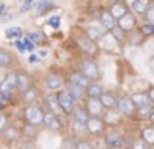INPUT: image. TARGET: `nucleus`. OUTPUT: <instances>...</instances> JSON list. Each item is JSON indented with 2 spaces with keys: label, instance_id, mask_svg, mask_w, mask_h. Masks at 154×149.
<instances>
[{
  "label": "nucleus",
  "instance_id": "e433bc0d",
  "mask_svg": "<svg viewBox=\"0 0 154 149\" xmlns=\"http://www.w3.org/2000/svg\"><path fill=\"white\" fill-rule=\"evenodd\" d=\"M75 149H93L90 144V141H86V139H80V141L75 144Z\"/></svg>",
  "mask_w": 154,
  "mask_h": 149
},
{
  "label": "nucleus",
  "instance_id": "de8ad7c7",
  "mask_svg": "<svg viewBox=\"0 0 154 149\" xmlns=\"http://www.w3.org/2000/svg\"><path fill=\"white\" fill-rule=\"evenodd\" d=\"M141 38H131V45H139Z\"/></svg>",
  "mask_w": 154,
  "mask_h": 149
},
{
  "label": "nucleus",
  "instance_id": "f257e3e1",
  "mask_svg": "<svg viewBox=\"0 0 154 149\" xmlns=\"http://www.w3.org/2000/svg\"><path fill=\"white\" fill-rule=\"evenodd\" d=\"M57 98H58V103H60L61 109H63L65 114H71L75 111V104H76V99L70 95L68 89H61V91L57 93Z\"/></svg>",
  "mask_w": 154,
  "mask_h": 149
},
{
  "label": "nucleus",
  "instance_id": "f8f14e48",
  "mask_svg": "<svg viewBox=\"0 0 154 149\" xmlns=\"http://www.w3.org/2000/svg\"><path fill=\"white\" fill-rule=\"evenodd\" d=\"M45 104H47L48 111L53 113V114H57V116L65 114L63 109H61V106H60V103H58L57 95H55V96H47V99H45Z\"/></svg>",
  "mask_w": 154,
  "mask_h": 149
},
{
  "label": "nucleus",
  "instance_id": "dca6fc26",
  "mask_svg": "<svg viewBox=\"0 0 154 149\" xmlns=\"http://www.w3.org/2000/svg\"><path fill=\"white\" fill-rule=\"evenodd\" d=\"M131 99H133V103H134V106H136V109L146 108V106H149V103H151L149 95H147V93H134V95L131 96Z\"/></svg>",
  "mask_w": 154,
  "mask_h": 149
},
{
  "label": "nucleus",
  "instance_id": "f704fd0d",
  "mask_svg": "<svg viewBox=\"0 0 154 149\" xmlns=\"http://www.w3.org/2000/svg\"><path fill=\"white\" fill-rule=\"evenodd\" d=\"M23 134L25 136H28V138H33L35 134H37V126H33V124H27L23 128Z\"/></svg>",
  "mask_w": 154,
  "mask_h": 149
},
{
  "label": "nucleus",
  "instance_id": "c85d7f7f",
  "mask_svg": "<svg viewBox=\"0 0 154 149\" xmlns=\"http://www.w3.org/2000/svg\"><path fill=\"white\" fill-rule=\"evenodd\" d=\"M68 91H70V95L73 96L75 99H80L81 96H83V88H80V86H75V85H70L68 86Z\"/></svg>",
  "mask_w": 154,
  "mask_h": 149
},
{
  "label": "nucleus",
  "instance_id": "423d86ee",
  "mask_svg": "<svg viewBox=\"0 0 154 149\" xmlns=\"http://www.w3.org/2000/svg\"><path fill=\"white\" fill-rule=\"evenodd\" d=\"M98 20H100L101 26H103V28H106V30H109V32L118 26V20L113 17V13H111L109 10H104V12H101L100 15H98Z\"/></svg>",
  "mask_w": 154,
  "mask_h": 149
},
{
  "label": "nucleus",
  "instance_id": "37998d69",
  "mask_svg": "<svg viewBox=\"0 0 154 149\" xmlns=\"http://www.w3.org/2000/svg\"><path fill=\"white\" fill-rule=\"evenodd\" d=\"M23 43H25V48H27L28 51H33V50H35V43L32 42L30 38H25V40H23Z\"/></svg>",
  "mask_w": 154,
  "mask_h": 149
},
{
  "label": "nucleus",
  "instance_id": "20e7f679",
  "mask_svg": "<svg viewBox=\"0 0 154 149\" xmlns=\"http://www.w3.org/2000/svg\"><path fill=\"white\" fill-rule=\"evenodd\" d=\"M86 128H88V134L91 136H101L106 129V124L104 121L101 119V116H91L86 123Z\"/></svg>",
  "mask_w": 154,
  "mask_h": 149
},
{
  "label": "nucleus",
  "instance_id": "4be33fe9",
  "mask_svg": "<svg viewBox=\"0 0 154 149\" xmlns=\"http://www.w3.org/2000/svg\"><path fill=\"white\" fill-rule=\"evenodd\" d=\"M103 86L98 85V83H90V86L86 88V95L88 98H101V95H103Z\"/></svg>",
  "mask_w": 154,
  "mask_h": 149
},
{
  "label": "nucleus",
  "instance_id": "c9c22d12",
  "mask_svg": "<svg viewBox=\"0 0 154 149\" xmlns=\"http://www.w3.org/2000/svg\"><path fill=\"white\" fill-rule=\"evenodd\" d=\"M8 128V119H7V116L4 114V113H0V134L5 131V129Z\"/></svg>",
  "mask_w": 154,
  "mask_h": 149
},
{
  "label": "nucleus",
  "instance_id": "603ef678",
  "mask_svg": "<svg viewBox=\"0 0 154 149\" xmlns=\"http://www.w3.org/2000/svg\"><path fill=\"white\" fill-rule=\"evenodd\" d=\"M111 2H114V3H119V2H123V0H111Z\"/></svg>",
  "mask_w": 154,
  "mask_h": 149
},
{
  "label": "nucleus",
  "instance_id": "9b49d317",
  "mask_svg": "<svg viewBox=\"0 0 154 149\" xmlns=\"http://www.w3.org/2000/svg\"><path fill=\"white\" fill-rule=\"evenodd\" d=\"M118 26H119L123 32H131V30H134V26H136V20H134V15L128 12L124 17H121V18L118 20Z\"/></svg>",
  "mask_w": 154,
  "mask_h": 149
},
{
  "label": "nucleus",
  "instance_id": "a211bd4d",
  "mask_svg": "<svg viewBox=\"0 0 154 149\" xmlns=\"http://www.w3.org/2000/svg\"><path fill=\"white\" fill-rule=\"evenodd\" d=\"M104 32H106V28H103V26H88L86 36L93 42H96V40H101L104 36Z\"/></svg>",
  "mask_w": 154,
  "mask_h": 149
},
{
  "label": "nucleus",
  "instance_id": "ddd939ff",
  "mask_svg": "<svg viewBox=\"0 0 154 149\" xmlns=\"http://www.w3.org/2000/svg\"><path fill=\"white\" fill-rule=\"evenodd\" d=\"M14 88H17V75L12 73L0 83V93H10Z\"/></svg>",
  "mask_w": 154,
  "mask_h": 149
},
{
  "label": "nucleus",
  "instance_id": "39448f33",
  "mask_svg": "<svg viewBox=\"0 0 154 149\" xmlns=\"http://www.w3.org/2000/svg\"><path fill=\"white\" fill-rule=\"evenodd\" d=\"M116 108H118V111H119L123 116H133L134 111H136V106H134L131 96H121V98L118 99Z\"/></svg>",
  "mask_w": 154,
  "mask_h": 149
},
{
  "label": "nucleus",
  "instance_id": "7ed1b4c3",
  "mask_svg": "<svg viewBox=\"0 0 154 149\" xmlns=\"http://www.w3.org/2000/svg\"><path fill=\"white\" fill-rule=\"evenodd\" d=\"M43 116H45V113L33 104L27 106V108L23 109V118L28 124H33V126L43 124Z\"/></svg>",
  "mask_w": 154,
  "mask_h": 149
},
{
  "label": "nucleus",
  "instance_id": "2eb2a0df",
  "mask_svg": "<svg viewBox=\"0 0 154 149\" xmlns=\"http://www.w3.org/2000/svg\"><path fill=\"white\" fill-rule=\"evenodd\" d=\"M78 45H80L81 50H83L85 53H88V55H94V53H96V50H98L96 42L90 40L88 36H85V38H80V40H78Z\"/></svg>",
  "mask_w": 154,
  "mask_h": 149
},
{
  "label": "nucleus",
  "instance_id": "9d476101",
  "mask_svg": "<svg viewBox=\"0 0 154 149\" xmlns=\"http://www.w3.org/2000/svg\"><path fill=\"white\" fill-rule=\"evenodd\" d=\"M47 86H48L50 91H61V88H63V79H61V76L57 75V73H48Z\"/></svg>",
  "mask_w": 154,
  "mask_h": 149
},
{
  "label": "nucleus",
  "instance_id": "3c124183",
  "mask_svg": "<svg viewBox=\"0 0 154 149\" xmlns=\"http://www.w3.org/2000/svg\"><path fill=\"white\" fill-rule=\"evenodd\" d=\"M4 10H5V5H2V3H0V13L4 12Z\"/></svg>",
  "mask_w": 154,
  "mask_h": 149
},
{
  "label": "nucleus",
  "instance_id": "2f4dec72",
  "mask_svg": "<svg viewBox=\"0 0 154 149\" xmlns=\"http://www.w3.org/2000/svg\"><path fill=\"white\" fill-rule=\"evenodd\" d=\"M136 111H137V116H139V118L149 119L151 113H152V108H151V106H146V108H139V109H136Z\"/></svg>",
  "mask_w": 154,
  "mask_h": 149
},
{
  "label": "nucleus",
  "instance_id": "0eeeda50",
  "mask_svg": "<svg viewBox=\"0 0 154 149\" xmlns=\"http://www.w3.org/2000/svg\"><path fill=\"white\" fill-rule=\"evenodd\" d=\"M43 126L47 129H50V131H60L61 129V121H60V118H58L57 114L47 111L45 116H43Z\"/></svg>",
  "mask_w": 154,
  "mask_h": 149
},
{
  "label": "nucleus",
  "instance_id": "72a5a7b5",
  "mask_svg": "<svg viewBox=\"0 0 154 149\" xmlns=\"http://www.w3.org/2000/svg\"><path fill=\"white\" fill-rule=\"evenodd\" d=\"M131 149H151V146L147 144L144 139H136V141L133 142V147Z\"/></svg>",
  "mask_w": 154,
  "mask_h": 149
},
{
  "label": "nucleus",
  "instance_id": "c756f323",
  "mask_svg": "<svg viewBox=\"0 0 154 149\" xmlns=\"http://www.w3.org/2000/svg\"><path fill=\"white\" fill-rule=\"evenodd\" d=\"M5 35H7L8 38H18V36L23 35V32H22L20 26H12V28H8L7 32H5Z\"/></svg>",
  "mask_w": 154,
  "mask_h": 149
},
{
  "label": "nucleus",
  "instance_id": "49530a36",
  "mask_svg": "<svg viewBox=\"0 0 154 149\" xmlns=\"http://www.w3.org/2000/svg\"><path fill=\"white\" fill-rule=\"evenodd\" d=\"M147 95H149V99H151V103H152V104H154V88H151Z\"/></svg>",
  "mask_w": 154,
  "mask_h": 149
},
{
  "label": "nucleus",
  "instance_id": "864d4df0",
  "mask_svg": "<svg viewBox=\"0 0 154 149\" xmlns=\"http://www.w3.org/2000/svg\"><path fill=\"white\" fill-rule=\"evenodd\" d=\"M32 2H33V0H32Z\"/></svg>",
  "mask_w": 154,
  "mask_h": 149
},
{
  "label": "nucleus",
  "instance_id": "f03ea898",
  "mask_svg": "<svg viewBox=\"0 0 154 149\" xmlns=\"http://www.w3.org/2000/svg\"><path fill=\"white\" fill-rule=\"evenodd\" d=\"M80 73L90 83H96L98 79H100V76H101L100 75V66H98L94 61H91V60H86V61L81 63V71Z\"/></svg>",
  "mask_w": 154,
  "mask_h": 149
},
{
  "label": "nucleus",
  "instance_id": "bb28decb",
  "mask_svg": "<svg viewBox=\"0 0 154 149\" xmlns=\"http://www.w3.org/2000/svg\"><path fill=\"white\" fill-rule=\"evenodd\" d=\"M51 5H53V3H51V0H40V2H38L37 5H35V8H38V10H37V13L40 15V13L47 12V10L50 8Z\"/></svg>",
  "mask_w": 154,
  "mask_h": 149
},
{
  "label": "nucleus",
  "instance_id": "8fccbe9b",
  "mask_svg": "<svg viewBox=\"0 0 154 149\" xmlns=\"http://www.w3.org/2000/svg\"><path fill=\"white\" fill-rule=\"evenodd\" d=\"M149 121L154 123V109H152V113H151V116H149Z\"/></svg>",
  "mask_w": 154,
  "mask_h": 149
},
{
  "label": "nucleus",
  "instance_id": "473e14b6",
  "mask_svg": "<svg viewBox=\"0 0 154 149\" xmlns=\"http://www.w3.org/2000/svg\"><path fill=\"white\" fill-rule=\"evenodd\" d=\"M12 103V95L10 93H0V108L8 106Z\"/></svg>",
  "mask_w": 154,
  "mask_h": 149
},
{
  "label": "nucleus",
  "instance_id": "cd10ccee",
  "mask_svg": "<svg viewBox=\"0 0 154 149\" xmlns=\"http://www.w3.org/2000/svg\"><path fill=\"white\" fill-rule=\"evenodd\" d=\"M22 95H23V101L27 103L28 106L32 104V103L35 101V98H37V91H35L33 88H30L28 89V91H25V93H22Z\"/></svg>",
  "mask_w": 154,
  "mask_h": 149
},
{
  "label": "nucleus",
  "instance_id": "c03bdc74",
  "mask_svg": "<svg viewBox=\"0 0 154 149\" xmlns=\"http://www.w3.org/2000/svg\"><path fill=\"white\" fill-rule=\"evenodd\" d=\"M32 8V0H27V2L22 3V12H28Z\"/></svg>",
  "mask_w": 154,
  "mask_h": 149
},
{
  "label": "nucleus",
  "instance_id": "a18cd8bd",
  "mask_svg": "<svg viewBox=\"0 0 154 149\" xmlns=\"http://www.w3.org/2000/svg\"><path fill=\"white\" fill-rule=\"evenodd\" d=\"M17 48L20 50V51H25V50H27V48H25V43L23 42H17Z\"/></svg>",
  "mask_w": 154,
  "mask_h": 149
},
{
  "label": "nucleus",
  "instance_id": "f3484780",
  "mask_svg": "<svg viewBox=\"0 0 154 149\" xmlns=\"http://www.w3.org/2000/svg\"><path fill=\"white\" fill-rule=\"evenodd\" d=\"M100 101H101V104H103L104 109H114L118 106V99L113 93H103Z\"/></svg>",
  "mask_w": 154,
  "mask_h": 149
},
{
  "label": "nucleus",
  "instance_id": "393cba45",
  "mask_svg": "<svg viewBox=\"0 0 154 149\" xmlns=\"http://www.w3.org/2000/svg\"><path fill=\"white\" fill-rule=\"evenodd\" d=\"M141 134H143V139L147 142V144L154 146V128H144Z\"/></svg>",
  "mask_w": 154,
  "mask_h": 149
},
{
  "label": "nucleus",
  "instance_id": "6ab92c4d",
  "mask_svg": "<svg viewBox=\"0 0 154 149\" xmlns=\"http://www.w3.org/2000/svg\"><path fill=\"white\" fill-rule=\"evenodd\" d=\"M70 85H75V86H80V88L86 89L88 86H90V81H88L81 73H73V75L70 76Z\"/></svg>",
  "mask_w": 154,
  "mask_h": 149
},
{
  "label": "nucleus",
  "instance_id": "1a4fd4ad",
  "mask_svg": "<svg viewBox=\"0 0 154 149\" xmlns=\"http://www.w3.org/2000/svg\"><path fill=\"white\" fill-rule=\"evenodd\" d=\"M103 104H101L100 98H88L86 101V111L90 116H100L103 113Z\"/></svg>",
  "mask_w": 154,
  "mask_h": 149
},
{
  "label": "nucleus",
  "instance_id": "79ce46f5",
  "mask_svg": "<svg viewBox=\"0 0 154 149\" xmlns=\"http://www.w3.org/2000/svg\"><path fill=\"white\" fill-rule=\"evenodd\" d=\"M48 25H51L53 26V28H58V26H60V17H51L50 20H48Z\"/></svg>",
  "mask_w": 154,
  "mask_h": 149
},
{
  "label": "nucleus",
  "instance_id": "4c0bfd02",
  "mask_svg": "<svg viewBox=\"0 0 154 149\" xmlns=\"http://www.w3.org/2000/svg\"><path fill=\"white\" fill-rule=\"evenodd\" d=\"M123 30L119 28V26H116V28L114 30H111V35H113V38L116 40V42H121V40H123Z\"/></svg>",
  "mask_w": 154,
  "mask_h": 149
},
{
  "label": "nucleus",
  "instance_id": "aec40b11",
  "mask_svg": "<svg viewBox=\"0 0 154 149\" xmlns=\"http://www.w3.org/2000/svg\"><path fill=\"white\" fill-rule=\"evenodd\" d=\"M90 118H91V116L88 114L86 108H76V109L73 111V119H75V123H81V124H86Z\"/></svg>",
  "mask_w": 154,
  "mask_h": 149
},
{
  "label": "nucleus",
  "instance_id": "a878e982",
  "mask_svg": "<svg viewBox=\"0 0 154 149\" xmlns=\"http://www.w3.org/2000/svg\"><path fill=\"white\" fill-rule=\"evenodd\" d=\"M2 136H4L7 141H15V139H17V136H18V132H17V129H15V128L8 126V128L2 132Z\"/></svg>",
  "mask_w": 154,
  "mask_h": 149
},
{
  "label": "nucleus",
  "instance_id": "09e8293b",
  "mask_svg": "<svg viewBox=\"0 0 154 149\" xmlns=\"http://www.w3.org/2000/svg\"><path fill=\"white\" fill-rule=\"evenodd\" d=\"M28 61H30V63H37V61H38V56L32 55V56H30V60H28Z\"/></svg>",
  "mask_w": 154,
  "mask_h": 149
},
{
  "label": "nucleus",
  "instance_id": "ea45409f",
  "mask_svg": "<svg viewBox=\"0 0 154 149\" xmlns=\"http://www.w3.org/2000/svg\"><path fill=\"white\" fill-rule=\"evenodd\" d=\"M141 32H143L144 35H154V23H147V25H144L143 28H141Z\"/></svg>",
  "mask_w": 154,
  "mask_h": 149
},
{
  "label": "nucleus",
  "instance_id": "a19ab883",
  "mask_svg": "<svg viewBox=\"0 0 154 149\" xmlns=\"http://www.w3.org/2000/svg\"><path fill=\"white\" fill-rule=\"evenodd\" d=\"M43 33H40V32H33V33H30V36H28V38L32 40V42H37V43H40L42 40H43Z\"/></svg>",
  "mask_w": 154,
  "mask_h": 149
},
{
  "label": "nucleus",
  "instance_id": "b1692460",
  "mask_svg": "<svg viewBox=\"0 0 154 149\" xmlns=\"http://www.w3.org/2000/svg\"><path fill=\"white\" fill-rule=\"evenodd\" d=\"M12 55L7 51H4V50H0V66L2 68H8V66L12 65Z\"/></svg>",
  "mask_w": 154,
  "mask_h": 149
},
{
  "label": "nucleus",
  "instance_id": "58836bf2",
  "mask_svg": "<svg viewBox=\"0 0 154 149\" xmlns=\"http://www.w3.org/2000/svg\"><path fill=\"white\" fill-rule=\"evenodd\" d=\"M146 18L149 23H154V5H149L146 10Z\"/></svg>",
  "mask_w": 154,
  "mask_h": 149
},
{
  "label": "nucleus",
  "instance_id": "5701e85b",
  "mask_svg": "<svg viewBox=\"0 0 154 149\" xmlns=\"http://www.w3.org/2000/svg\"><path fill=\"white\" fill-rule=\"evenodd\" d=\"M109 12L113 13V17H114L116 20H119L121 17H124V15L128 13V10H126V7H124V3H121V2H119V3H114L113 8H111Z\"/></svg>",
  "mask_w": 154,
  "mask_h": 149
},
{
  "label": "nucleus",
  "instance_id": "4468645a",
  "mask_svg": "<svg viewBox=\"0 0 154 149\" xmlns=\"http://www.w3.org/2000/svg\"><path fill=\"white\" fill-rule=\"evenodd\" d=\"M32 88V79L27 73H17V89H20L22 93L28 91Z\"/></svg>",
  "mask_w": 154,
  "mask_h": 149
},
{
  "label": "nucleus",
  "instance_id": "7c9ffc66",
  "mask_svg": "<svg viewBox=\"0 0 154 149\" xmlns=\"http://www.w3.org/2000/svg\"><path fill=\"white\" fill-rule=\"evenodd\" d=\"M75 128H73V132L75 134H78V136H83V134H86L88 132V128H86V124H81V123H75Z\"/></svg>",
  "mask_w": 154,
  "mask_h": 149
},
{
  "label": "nucleus",
  "instance_id": "6e6552de",
  "mask_svg": "<svg viewBox=\"0 0 154 149\" xmlns=\"http://www.w3.org/2000/svg\"><path fill=\"white\" fill-rule=\"evenodd\" d=\"M123 136L119 134V132L116 131H111L109 134H106V138H104V142H106L108 149H118L123 146Z\"/></svg>",
  "mask_w": 154,
  "mask_h": 149
},
{
  "label": "nucleus",
  "instance_id": "412c9836",
  "mask_svg": "<svg viewBox=\"0 0 154 149\" xmlns=\"http://www.w3.org/2000/svg\"><path fill=\"white\" fill-rule=\"evenodd\" d=\"M147 0H133L131 3V8L136 15H146V10H147Z\"/></svg>",
  "mask_w": 154,
  "mask_h": 149
}]
</instances>
